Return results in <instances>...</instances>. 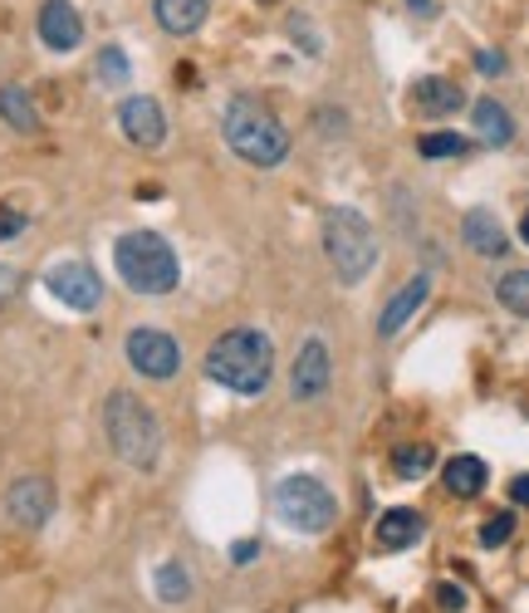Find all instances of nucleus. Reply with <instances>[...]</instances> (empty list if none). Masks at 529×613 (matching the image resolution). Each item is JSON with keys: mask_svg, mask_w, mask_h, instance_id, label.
Here are the masks:
<instances>
[{"mask_svg": "<svg viewBox=\"0 0 529 613\" xmlns=\"http://www.w3.org/2000/svg\"><path fill=\"white\" fill-rule=\"evenodd\" d=\"M270 373H275V349H270V339L261 329H231V334H221L206 349V378L241 392V398L265 392Z\"/></svg>", "mask_w": 529, "mask_h": 613, "instance_id": "1", "label": "nucleus"}, {"mask_svg": "<svg viewBox=\"0 0 529 613\" xmlns=\"http://www.w3.org/2000/svg\"><path fill=\"white\" fill-rule=\"evenodd\" d=\"M226 143L251 167H280L290 157V128L251 94H236L226 104Z\"/></svg>", "mask_w": 529, "mask_h": 613, "instance_id": "2", "label": "nucleus"}, {"mask_svg": "<svg viewBox=\"0 0 529 613\" xmlns=\"http://www.w3.org/2000/svg\"><path fill=\"white\" fill-rule=\"evenodd\" d=\"M104 432H108V447L118 451V461H128L133 471H153L157 457H163L157 412L143 398H133V392H114L104 402Z\"/></svg>", "mask_w": 529, "mask_h": 613, "instance_id": "3", "label": "nucleus"}, {"mask_svg": "<svg viewBox=\"0 0 529 613\" xmlns=\"http://www.w3.org/2000/svg\"><path fill=\"white\" fill-rule=\"evenodd\" d=\"M114 265H118L123 285L138 290V294H172L182 280L177 251H172L157 231H128V236H118Z\"/></svg>", "mask_w": 529, "mask_h": 613, "instance_id": "4", "label": "nucleus"}, {"mask_svg": "<svg viewBox=\"0 0 529 613\" xmlns=\"http://www.w3.org/2000/svg\"><path fill=\"white\" fill-rule=\"evenodd\" d=\"M324 255H329V265L339 270L343 285H359L378 265V231L368 226L363 212L334 206V212L324 216Z\"/></svg>", "mask_w": 529, "mask_h": 613, "instance_id": "5", "label": "nucleus"}, {"mask_svg": "<svg viewBox=\"0 0 529 613\" xmlns=\"http://www.w3.org/2000/svg\"><path fill=\"white\" fill-rule=\"evenodd\" d=\"M275 510H280V520L300 535H324L339 515L329 486L314 481V476H285V481L275 486Z\"/></svg>", "mask_w": 529, "mask_h": 613, "instance_id": "6", "label": "nucleus"}, {"mask_svg": "<svg viewBox=\"0 0 529 613\" xmlns=\"http://www.w3.org/2000/svg\"><path fill=\"white\" fill-rule=\"evenodd\" d=\"M123 353H128V363L138 368L143 378H172L182 368V349H177V339L163 334V329H133L128 343H123Z\"/></svg>", "mask_w": 529, "mask_h": 613, "instance_id": "7", "label": "nucleus"}, {"mask_svg": "<svg viewBox=\"0 0 529 613\" xmlns=\"http://www.w3.org/2000/svg\"><path fill=\"white\" fill-rule=\"evenodd\" d=\"M45 290L55 294L59 304H69V310H98V300H104V280H98V270L84 265V261L55 265L45 275Z\"/></svg>", "mask_w": 529, "mask_h": 613, "instance_id": "8", "label": "nucleus"}, {"mask_svg": "<svg viewBox=\"0 0 529 613\" xmlns=\"http://www.w3.org/2000/svg\"><path fill=\"white\" fill-rule=\"evenodd\" d=\"M49 510H55V486L45 481V476H20L16 486L6 490V515L25 531H40L49 520Z\"/></svg>", "mask_w": 529, "mask_h": 613, "instance_id": "9", "label": "nucleus"}, {"mask_svg": "<svg viewBox=\"0 0 529 613\" xmlns=\"http://www.w3.org/2000/svg\"><path fill=\"white\" fill-rule=\"evenodd\" d=\"M118 128H123V138H128L133 147H157L167 138V118H163V104L157 98H123V108H118Z\"/></svg>", "mask_w": 529, "mask_h": 613, "instance_id": "10", "label": "nucleus"}, {"mask_svg": "<svg viewBox=\"0 0 529 613\" xmlns=\"http://www.w3.org/2000/svg\"><path fill=\"white\" fill-rule=\"evenodd\" d=\"M290 392H294V402H319L329 392V343L324 339H310L300 349V359L290 368Z\"/></svg>", "mask_w": 529, "mask_h": 613, "instance_id": "11", "label": "nucleus"}, {"mask_svg": "<svg viewBox=\"0 0 529 613\" xmlns=\"http://www.w3.org/2000/svg\"><path fill=\"white\" fill-rule=\"evenodd\" d=\"M408 104L417 118H451L457 108L466 104L461 84L457 79H441V74H427V79H417L408 89Z\"/></svg>", "mask_w": 529, "mask_h": 613, "instance_id": "12", "label": "nucleus"}, {"mask_svg": "<svg viewBox=\"0 0 529 613\" xmlns=\"http://www.w3.org/2000/svg\"><path fill=\"white\" fill-rule=\"evenodd\" d=\"M40 40L49 49H59V55L79 49L84 20H79V10H74V0H45V6H40Z\"/></svg>", "mask_w": 529, "mask_h": 613, "instance_id": "13", "label": "nucleus"}, {"mask_svg": "<svg viewBox=\"0 0 529 613\" xmlns=\"http://www.w3.org/2000/svg\"><path fill=\"white\" fill-rule=\"evenodd\" d=\"M427 294H432V275H427V270H417V275L408 280V285H402L398 294H392V300L383 304V319H378V334H398L402 324H408V319L422 310L427 304Z\"/></svg>", "mask_w": 529, "mask_h": 613, "instance_id": "14", "label": "nucleus"}, {"mask_svg": "<svg viewBox=\"0 0 529 613\" xmlns=\"http://www.w3.org/2000/svg\"><path fill=\"white\" fill-rule=\"evenodd\" d=\"M461 236H466V245H471L476 255H506V231H500V221H496V212H486V206H476V212H466V221H461Z\"/></svg>", "mask_w": 529, "mask_h": 613, "instance_id": "15", "label": "nucleus"}, {"mask_svg": "<svg viewBox=\"0 0 529 613\" xmlns=\"http://www.w3.org/2000/svg\"><path fill=\"white\" fill-rule=\"evenodd\" d=\"M422 531L427 525L412 506H392V510L378 515V549H408V545H417Z\"/></svg>", "mask_w": 529, "mask_h": 613, "instance_id": "16", "label": "nucleus"}, {"mask_svg": "<svg viewBox=\"0 0 529 613\" xmlns=\"http://www.w3.org/2000/svg\"><path fill=\"white\" fill-rule=\"evenodd\" d=\"M471 123H476V138L486 147H506L515 138V118L506 104H496V98H476L471 108Z\"/></svg>", "mask_w": 529, "mask_h": 613, "instance_id": "17", "label": "nucleus"}, {"mask_svg": "<svg viewBox=\"0 0 529 613\" xmlns=\"http://www.w3.org/2000/svg\"><path fill=\"white\" fill-rule=\"evenodd\" d=\"M206 10H212V0H153V16H157V25H163L167 35L202 30Z\"/></svg>", "mask_w": 529, "mask_h": 613, "instance_id": "18", "label": "nucleus"}, {"mask_svg": "<svg viewBox=\"0 0 529 613\" xmlns=\"http://www.w3.org/2000/svg\"><path fill=\"white\" fill-rule=\"evenodd\" d=\"M441 481H447L451 496L471 500V496H481V490H486L490 471H486V461H481V457H451V461H447V471H441Z\"/></svg>", "mask_w": 529, "mask_h": 613, "instance_id": "19", "label": "nucleus"}, {"mask_svg": "<svg viewBox=\"0 0 529 613\" xmlns=\"http://www.w3.org/2000/svg\"><path fill=\"white\" fill-rule=\"evenodd\" d=\"M0 118H6L16 133H40V114H35L30 94H25L20 84H6V89H0Z\"/></svg>", "mask_w": 529, "mask_h": 613, "instance_id": "20", "label": "nucleus"}, {"mask_svg": "<svg viewBox=\"0 0 529 613\" xmlns=\"http://www.w3.org/2000/svg\"><path fill=\"white\" fill-rule=\"evenodd\" d=\"M437 466V451L432 441H402L398 451H392V471L402 476V481H422L427 471Z\"/></svg>", "mask_w": 529, "mask_h": 613, "instance_id": "21", "label": "nucleus"}, {"mask_svg": "<svg viewBox=\"0 0 529 613\" xmlns=\"http://www.w3.org/2000/svg\"><path fill=\"white\" fill-rule=\"evenodd\" d=\"M417 153H422L427 163H447V157L471 153V138H461V133H422V138H417Z\"/></svg>", "mask_w": 529, "mask_h": 613, "instance_id": "22", "label": "nucleus"}, {"mask_svg": "<svg viewBox=\"0 0 529 613\" xmlns=\"http://www.w3.org/2000/svg\"><path fill=\"white\" fill-rule=\"evenodd\" d=\"M496 300L506 304L510 314H525L529 319V270H510V275H500Z\"/></svg>", "mask_w": 529, "mask_h": 613, "instance_id": "23", "label": "nucleus"}, {"mask_svg": "<svg viewBox=\"0 0 529 613\" xmlns=\"http://www.w3.org/2000/svg\"><path fill=\"white\" fill-rule=\"evenodd\" d=\"M187 594H192V574L182 570V564H163V570H157V599H163V604H182Z\"/></svg>", "mask_w": 529, "mask_h": 613, "instance_id": "24", "label": "nucleus"}, {"mask_svg": "<svg viewBox=\"0 0 529 613\" xmlns=\"http://www.w3.org/2000/svg\"><path fill=\"white\" fill-rule=\"evenodd\" d=\"M98 84H108V89L128 84V55H123V49H104V55H98Z\"/></svg>", "mask_w": 529, "mask_h": 613, "instance_id": "25", "label": "nucleus"}, {"mask_svg": "<svg viewBox=\"0 0 529 613\" xmlns=\"http://www.w3.org/2000/svg\"><path fill=\"white\" fill-rule=\"evenodd\" d=\"M515 535V515L510 510H500V515H490V520L481 525V545L486 549H496V545H506V539Z\"/></svg>", "mask_w": 529, "mask_h": 613, "instance_id": "26", "label": "nucleus"}, {"mask_svg": "<svg viewBox=\"0 0 529 613\" xmlns=\"http://www.w3.org/2000/svg\"><path fill=\"white\" fill-rule=\"evenodd\" d=\"M25 231V212H16L10 202H0V241H16Z\"/></svg>", "mask_w": 529, "mask_h": 613, "instance_id": "27", "label": "nucleus"}, {"mask_svg": "<svg viewBox=\"0 0 529 613\" xmlns=\"http://www.w3.org/2000/svg\"><path fill=\"white\" fill-rule=\"evenodd\" d=\"M437 604L447 609V613L466 609V588H461V584H437Z\"/></svg>", "mask_w": 529, "mask_h": 613, "instance_id": "28", "label": "nucleus"}, {"mask_svg": "<svg viewBox=\"0 0 529 613\" xmlns=\"http://www.w3.org/2000/svg\"><path fill=\"white\" fill-rule=\"evenodd\" d=\"M255 555H261V545H255V539H236V545H231V560H236V564H251Z\"/></svg>", "mask_w": 529, "mask_h": 613, "instance_id": "29", "label": "nucleus"}, {"mask_svg": "<svg viewBox=\"0 0 529 613\" xmlns=\"http://www.w3.org/2000/svg\"><path fill=\"white\" fill-rule=\"evenodd\" d=\"M510 500L515 506H529V476H515L510 481Z\"/></svg>", "mask_w": 529, "mask_h": 613, "instance_id": "30", "label": "nucleus"}, {"mask_svg": "<svg viewBox=\"0 0 529 613\" xmlns=\"http://www.w3.org/2000/svg\"><path fill=\"white\" fill-rule=\"evenodd\" d=\"M476 65H481L486 74H500V69H506V59H500V55H481V59H476Z\"/></svg>", "mask_w": 529, "mask_h": 613, "instance_id": "31", "label": "nucleus"}, {"mask_svg": "<svg viewBox=\"0 0 529 613\" xmlns=\"http://www.w3.org/2000/svg\"><path fill=\"white\" fill-rule=\"evenodd\" d=\"M408 6L417 10V16H432V10H437V6H432V0H408Z\"/></svg>", "mask_w": 529, "mask_h": 613, "instance_id": "32", "label": "nucleus"}, {"mask_svg": "<svg viewBox=\"0 0 529 613\" xmlns=\"http://www.w3.org/2000/svg\"><path fill=\"white\" fill-rule=\"evenodd\" d=\"M520 241L529 245V212H525V221H520Z\"/></svg>", "mask_w": 529, "mask_h": 613, "instance_id": "33", "label": "nucleus"}, {"mask_svg": "<svg viewBox=\"0 0 529 613\" xmlns=\"http://www.w3.org/2000/svg\"><path fill=\"white\" fill-rule=\"evenodd\" d=\"M261 6H275V0H261Z\"/></svg>", "mask_w": 529, "mask_h": 613, "instance_id": "34", "label": "nucleus"}, {"mask_svg": "<svg viewBox=\"0 0 529 613\" xmlns=\"http://www.w3.org/2000/svg\"><path fill=\"white\" fill-rule=\"evenodd\" d=\"M0 275H6V270H0Z\"/></svg>", "mask_w": 529, "mask_h": 613, "instance_id": "35", "label": "nucleus"}]
</instances>
